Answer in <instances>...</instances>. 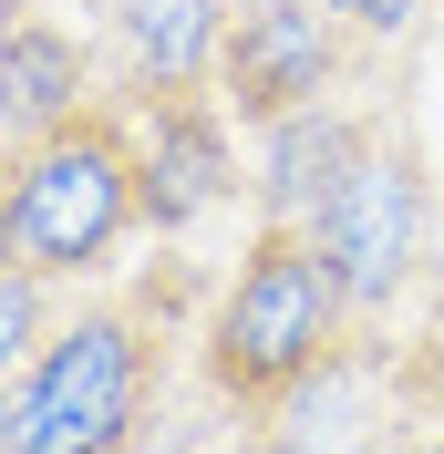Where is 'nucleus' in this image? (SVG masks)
Masks as SVG:
<instances>
[{"label":"nucleus","instance_id":"0eeeda50","mask_svg":"<svg viewBox=\"0 0 444 454\" xmlns=\"http://www.w3.org/2000/svg\"><path fill=\"white\" fill-rule=\"evenodd\" d=\"M83 104H93V52L62 21L31 11V21L0 31V145H11V155L42 145L52 124H73Z\"/></svg>","mask_w":444,"mask_h":454},{"label":"nucleus","instance_id":"6e6552de","mask_svg":"<svg viewBox=\"0 0 444 454\" xmlns=\"http://www.w3.org/2000/svg\"><path fill=\"white\" fill-rule=\"evenodd\" d=\"M361 124L372 114H331V104H300L279 124H258V227H310L321 217V197L341 186Z\"/></svg>","mask_w":444,"mask_h":454},{"label":"nucleus","instance_id":"f8f14e48","mask_svg":"<svg viewBox=\"0 0 444 454\" xmlns=\"http://www.w3.org/2000/svg\"><path fill=\"white\" fill-rule=\"evenodd\" d=\"M11 176H21V155L0 145V269H21V238H11Z\"/></svg>","mask_w":444,"mask_h":454},{"label":"nucleus","instance_id":"9d476101","mask_svg":"<svg viewBox=\"0 0 444 454\" xmlns=\"http://www.w3.org/2000/svg\"><path fill=\"white\" fill-rule=\"evenodd\" d=\"M42 340H52V320H42V269H0V382H11Z\"/></svg>","mask_w":444,"mask_h":454},{"label":"nucleus","instance_id":"ddd939ff","mask_svg":"<svg viewBox=\"0 0 444 454\" xmlns=\"http://www.w3.org/2000/svg\"><path fill=\"white\" fill-rule=\"evenodd\" d=\"M11 21H31V0H0V31H11Z\"/></svg>","mask_w":444,"mask_h":454},{"label":"nucleus","instance_id":"423d86ee","mask_svg":"<svg viewBox=\"0 0 444 454\" xmlns=\"http://www.w3.org/2000/svg\"><path fill=\"white\" fill-rule=\"evenodd\" d=\"M135 104V207L145 227H196L207 207H227L238 186V155H227V104L207 83L186 93H124Z\"/></svg>","mask_w":444,"mask_h":454},{"label":"nucleus","instance_id":"20e7f679","mask_svg":"<svg viewBox=\"0 0 444 454\" xmlns=\"http://www.w3.org/2000/svg\"><path fill=\"white\" fill-rule=\"evenodd\" d=\"M424 227H434L424 217V155H414V135H403L392 114H372L361 145H352V166H341V186L321 197V217H310L331 279L352 289V310H392V300L414 289Z\"/></svg>","mask_w":444,"mask_h":454},{"label":"nucleus","instance_id":"39448f33","mask_svg":"<svg viewBox=\"0 0 444 454\" xmlns=\"http://www.w3.org/2000/svg\"><path fill=\"white\" fill-rule=\"evenodd\" d=\"M341 62H352V21L331 0H249L218 31V73L207 93L227 104V124H279L300 104H331Z\"/></svg>","mask_w":444,"mask_h":454},{"label":"nucleus","instance_id":"f257e3e1","mask_svg":"<svg viewBox=\"0 0 444 454\" xmlns=\"http://www.w3.org/2000/svg\"><path fill=\"white\" fill-rule=\"evenodd\" d=\"M341 320H352V289L331 279L321 238L310 227H258L227 300H218V320H207V382L227 403L269 413L341 351Z\"/></svg>","mask_w":444,"mask_h":454},{"label":"nucleus","instance_id":"4468645a","mask_svg":"<svg viewBox=\"0 0 444 454\" xmlns=\"http://www.w3.org/2000/svg\"><path fill=\"white\" fill-rule=\"evenodd\" d=\"M227 11H249V0H227Z\"/></svg>","mask_w":444,"mask_h":454},{"label":"nucleus","instance_id":"1a4fd4ad","mask_svg":"<svg viewBox=\"0 0 444 454\" xmlns=\"http://www.w3.org/2000/svg\"><path fill=\"white\" fill-rule=\"evenodd\" d=\"M227 0H114V52L135 93H186L218 73Z\"/></svg>","mask_w":444,"mask_h":454},{"label":"nucleus","instance_id":"7ed1b4c3","mask_svg":"<svg viewBox=\"0 0 444 454\" xmlns=\"http://www.w3.org/2000/svg\"><path fill=\"white\" fill-rule=\"evenodd\" d=\"M145 413V320L83 310L0 382V454H124Z\"/></svg>","mask_w":444,"mask_h":454},{"label":"nucleus","instance_id":"f03ea898","mask_svg":"<svg viewBox=\"0 0 444 454\" xmlns=\"http://www.w3.org/2000/svg\"><path fill=\"white\" fill-rule=\"evenodd\" d=\"M124 227H145L135 207V124L114 104H83L73 124H52L42 145H21V176H11V238H21V269L42 279H83L124 248Z\"/></svg>","mask_w":444,"mask_h":454},{"label":"nucleus","instance_id":"9b49d317","mask_svg":"<svg viewBox=\"0 0 444 454\" xmlns=\"http://www.w3.org/2000/svg\"><path fill=\"white\" fill-rule=\"evenodd\" d=\"M331 11H341L352 31H372V42H392V31H414V21H424V0H331Z\"/></svg>","mask_w":444,"mask_h":454}]
</instances>
